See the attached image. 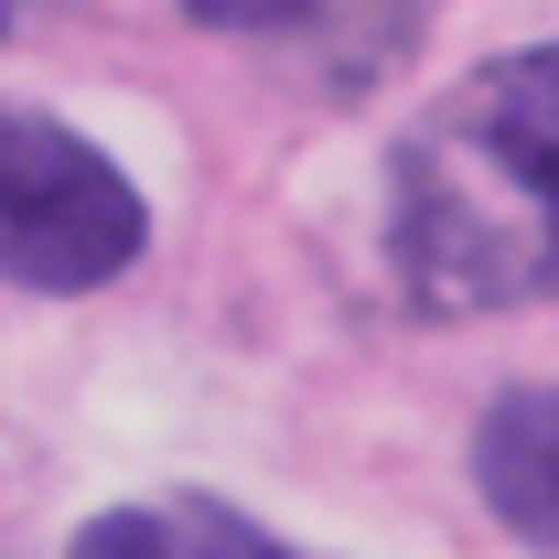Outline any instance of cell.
Returning a JSON list of instances; mask_svg holds the SVG:
<instances>
[{"mask_svg": "<svg viewBox=\"0 0 559 559\" xmlns=\"http://www.w3.org/2000/svg\"><path fill=\"white\" fill-rule=\"evenodd\" d=\"M151 205L86 130L0 97V290H108L140 270Z\"/></svg>", "mask_w": 559, "mask_h": 559, "instance_id": "2", "label": "cell"}, {"mask_svg": "<svg viewBox=\"0 0 559 559\" xmlns=\"http://www.w3.org/2000/svg\"><path fill=\"white\" fill-rule=\"evenodd\" d=\"M22 11H33V0H0V33H22Z\"/></svg>", "mask_w": 559, "mask_h": 559, "instance_id": "6", "label": "cell"}, {"mask_svg": "<svg viewBox=\"0 0 559 559\" xmlns=\"http://www.w3.org/2000/svg\"><path fill=\"white\" fill-rule=\"evenodd\" d=\"M66 559H301L270 527H248L215 495H151V506H108Z\"/></svg>", "mask_w": 559, "mask_h": 559, "instance_id": "4", "label": "cell"}, {"mask_svg": "<svg viewBox=\"0 0 559 559\" xmlns=\"http://www.w3.org/2000/svg\"><path fill=\"white\" fill-rule=\"evenodd\" d=\"M474 485H485L495 527L559 559V388H506L474 430Z\"/></svg>", "mask_w": 559, "mask_h": 559, "instance_id": "3", "label": "cell"}, {"mask_svg": "<svg viewBox=\"0 0 559 559\" xmlns=\"http://www.w3.org/2000/svg\"><path fill=\"white\" fill-rule=\"evenodd\" d=\"M388 280L419 312L559 301V44L441 86L388 151Z\"/></svg>", "mask_w": 559, "mask_h": 559, "instance_id": "1", "label": "cell"}, {"mask_svg": "<svg viewBox=\"0 0 559 559\" xmlns=\"http://www.w3.org/2000/svg\"><path fill=\"white\" fill-rule=\"evenodd\" d=\"M183 11L215 33H290V22H323L334 0H183Z\"/></svg>", "mask_w": 559, "mask_h": 559, "instance_id": "5", "label": "cell"}]
</instances>
